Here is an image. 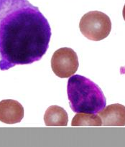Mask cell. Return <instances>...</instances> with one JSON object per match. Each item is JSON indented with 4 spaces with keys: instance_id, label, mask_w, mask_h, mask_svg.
Listing matches in <instances>:
<instances>
[{
    "instance_id": "cell-1",
    "label": "cell",
    "mask_w": 125,
    "mask_h": 147,
    "mask_svg": "<svg viewBox=\"0 0 125 147\" xmlns=\"http://www.w3.org/2000/svg\"><path fill=\"white\" fill-rule=\"evenodd\" d=\"M51 37L47 19L27 0H0V69L31 64L45 54Z\"/></svg>"
},
{
    "instance_id": "cell-2",
    "label": "cell",
    "mask_w": 125,
    "mask_h": 147,
    "mask_svg": "<svg viewBox=\"0 0 125 147\" xmlns=\"http://www.w3.org/2000/svg\"><path fill=\"white\" fill-rule=\"evenodd\" d=\"M67 93L75 113H97L106 107V100L101 89L84 76H71L68 81Z\"/></svg>"
},
{
    "instance_id": "cell-3",
    "label": "cell",
    "mask_w": 125,
    "mask_h": 147,
    "mask_svg": "<svg viewBox=\"0 0 125 147\" xmlns=\"http://www.w3.org/2000/svg\"><path fill=\"white\" fill-rule=\"evenodd\" d=\"M80 32L93 41H100L109 36L111 22L109 16L99 11H91L82 17L79 23Z\"/></svg>"
},
{
    "instance_id": "cell-4",
    "label": "cell",
    "mask_w": 125,
    "mask_h": 147,
    "mask_svg": "<svg viewBox=\"0 0 125 147\" xmlns=\"http://www.w3.org/2000/svg\"><path fill=\"white\" fill-rule=\"evenodd\" d=\"M78 66L77 54L71 48L63 47L58 49L52 57V70L60 78H67L74 75Z\"/></svg>"
},
{
    "instance_id": "cell-5",
    "label": "cell",
    "mask_w": 125,
    "mask_h": 147,
    "mask_svg": "<svg viewBox=\"0 0 125 147\" xmlns=\"http://www.w3.org/2000/svg\"><path fill=\"white\" fill-rule=\"evenodd\" d=\"M24 117V108L15 100L0 101V121L7 124L20 123Z\"/></svg>"
},
{
    "instance_id": "cell-6",
    "label": "cell",
    "mask_w": 125,
    "mask_h": 147,
    "mask_svg": "<svg viewBox=\"0 0 125 147\" xmlns=\"http://www.w3.org/2000/svg\"><path fill=\"white\" fill-rule=\"evenodd\" d=\"M104 126H125V106L120 103L109 105L99 112Z\"/></svg>"
},
{
    "instance_id": "cell-7",
    "label": "cell",
    "mask_w": 125,
    "mask_h": 147,
    "mask_svg": "<svg viewBox=\"0 0 125 147\" xmlns=\"http://www.w3.org/2000/svg\"><path fill=\"white\" fill-rule=\"evenodd\" d=\"M44 121L47 126H66L68 122V116L62 107L52 106L45 111Z\"/></svg>"
},
{
    "instance_id": "cell-8",
    "label": "cell",
    "mask_w": 125,
    "mask_h": 147,
    "mask_svg": "<svg viewBox=\"0 0 125 147\" xmlns=\"http://www.w3.org/2000/svg\"><path fill=\"white\" fill-rule=\"evenodd\" d=\"M72 126H101L102 121L100 116L94 113H77L72 120Z\"/></svg>"
},
{
    "instance_id": "cell-9",
    "label": "cell",
    "mask_w": 125,
    "mask_h": 147,
    "mask_svg": "<svg viewBox=\"0 0 125 147\" xmlns=\"http://www.w3.org/2000/svg\"><path fill=\"white\" fill-rule=\"evenodd\" d=\"M122 15H123V18L125 21V4H124V6L123 11H122Z\"/></svg>"
}]
</instances>
